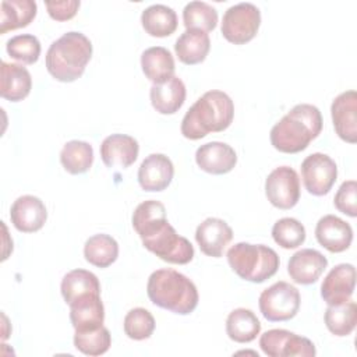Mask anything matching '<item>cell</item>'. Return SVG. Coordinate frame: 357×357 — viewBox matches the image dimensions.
<instances>
[{
	"label": "cell",
	"instance_id": "1",
	"mask_svg": "<svg viewBox=\"0 0 357 357\" xmlns=\"http://www.w3.org/2000/svg\"><path fill=\"white\" fill-rule=\"evenodd\" d=\"M131 223L142 245L162 261L178 265L192 261V244L169 223L162 202L155 199L141 202L132 213Z\"/></svg>",
	"mask_w": 357,
	"mask_h": 357
},
{
	"label": "cell",
	"instance_id": "2",
	"mask_svg": "<svg viewBox=\"0 0 357 357\" xmlns=\"http://www.w3.org/2000/svg\"><path fill=\"white\" fill-rule=\"evenodd\" d=\"M234 117L231 98L219 89L205 92L187 110L181 120V134L188 139H201L209 132L226 130Z\"/></svg>",
	"mask_w": 357,
	"mask_h": 357
},
{
	"label": "cell",
	"instance_id": "3",
	"mask_svg": "<svg viewBox=\"0 0 357 357\" xmlns=\"http://www.w3.org/2000/svg\"><path fill=\"white\" fill-rule=\"evenodd\" d=\"M322 130V114L310 103L291 107L271 130L269 138L275 149L283 153L304 151Z\"/></svg>",
	"mask_w": 357,
	"mask_h": 357
},
{
	"label": "cell",
	"instance_id": "4",
	"mask_svg": "<svg viewBox=\"0 0 357 357\" xmlns=\"http://www.w3.org/2000/svg\"><path fill=\"white\" fill-rule=\"evenodd\" d=\"M149 300L178 315L191 314L198 305V290L191 279L176 269L163 268L151 273L146 283Z\"/></svg>",
	"mask_w": 357,
	"mask_h": 357
},
{
	"label": "cell",
	"instance_id": "5",
	"mask_svg": "<svg viewBox=\"0 0 357 357\" xmlns=\"http://www.w3.org/2000/svg\"><path fill=\"white\" fill-rule=\"evenodd\" d=\"M92 57V42L82 32L70 31L56 39L46 52L47 73L60 82L79 78Z\"/></svg>",
	"mask_w": 357,
	"mask_h": 357
},
{
	"label": "cell",
	"instance_id": "6",
	"mask_svg": "<svg viewBox=\"0 0 357 357\" xmlns=\"http://www.w3.org/2000/svg\"><path fill=\"white\" fill-rule=\"evenodd\" d=\"M233 272L241 279L252 283H262L272 278L279 269V255L264 244H250L245 241L231 245L226 254Z\"/></svg>",
	"mask_w": 357,
	"mask_h": 357
},
{
	"label": "cell",
	"instance_id": "7",
	"mask_svg": "<svg viewBox=\"0 0 357 357\" xmlns=\"http://www.w3.org/2000/svg\"><path fill=\"white\" fill-rule=\"evenodd\" d=\"M300 291L293 284L279 280L265 289L258 298L262 317L271 322L294 318L300 310Z\"/></svg>",
	"mask_w": 357,
	"mask_h": 357
},
{
	"label": "cell",
	"instance_id": "8",
	"mask_svg": "<svg viewBox=\"0 0 357 357\" xmlns=\"http://www.w3.org/2000/svg\"><path fill=\"white\" fill-rule=\"evenodd\" d=\"M261 25V11L252 3H238L229 7L222 20V35L234 45L250 42Z\"/></svg>",
	"mask_w": 357,
	"mask_h": 357
},
{
	"label": "cell",
	"instance_id": "9",
	"mask_svg": "<svg viewBox=\"0 0 357 357\" xmlns=\"http://www.w3.org/2000/svg\"><path fill=\"white\" fill-rule=\"evenodd\" d=\"M259 347L269 357H314L317 354L314 343L304 336L287 329H269L259 337Z\"/></svg>",
	"mask_w": 357,
	"mask_h": 357
},
{
	"label": "cell",
	"instance_id": "10",
	"mask_svg": "<svg viewBox=\"0 0 357 357\" xmlns=\"http://www.w3.org/2000/svg\"><path fill=\"white\" fill-rule=\"evenodd\" d=\"M301 177L310 194L322 197L332 190L337 177V166L326 153L315 152L303 160Z\"/></svg>",
	"mask_w": 357,
	"mask_h": 357
},
{
	"label": "cell",
	"instance_id": "11",
	"mask_svg": "<svg viewBox=\"0 0 357 357\" xmlns=\"http://www.w3.org/2000/svg\"><path fill=\"white\" fill-rule=\"evenodd\" d=\"M265 195L268 201L279 209H290L300 199V178L290 166L273 169L265 180Z\"/></svg>",
	"mask_w": 357,
	"mask_h": 357
},
{
	"label": "cell",
	"instance_id": "12",
	"mask_svg": "<svg viewBox=\"0 0 357 357\" xmlns=\"http://www.w3.org/2000/svg\"><path fill=\"white\" fill-rule=\"evenodd\" d=\"M331 116L336 134L349 144L357 141V93L354 89L342 92L331 105Z\"/></svg>",
	"mask_w": 357,
	"mask_h": 357
},
{
	"label": "cell",
	"instance_id": "13",
	"mask_svg": "<svg viewBox=\"0 0 357 357\" xmlns=\"http://www.w3.org/2000/svg\"><path fill=\"white\" fill-rule=\"evenodd\" d=\"M13 226L22 233H33L43 227L47 219V211L43 201L35 195L18 197L10 208Z\"/></svg>",
	"mask_w": 357,
	"mask_h": 357
},
{
	"label": "cell",
	"instance_id": "14",
	"mask_svg": "<svg viewBox=\"0 0 357 357\" xmlns=\"http://www.w3.org/2000/svg\"><path fill=\"white\" fill-rule=\"evenodd\" d=\"M174 176V166L170 158L163 153L148 155L138 167V183L144 191L156 192L166 190Z\"/></svg>",
	"mask_w": 357,
	"mask_h": 357
},
{
	"label": "cell",
	"instance_id": "15",
	"mask_svg": "<svg viewBox=\"0 0 357 357\" xmlns=\"http://www.w3.org/2000/svg\"><path fill=\"white\" fill-rule=\"evenodd\" d=\"M356 287V268L339 264L332 268L321 284V297L328 305L340 304L351 298Z\"/></svg>",
	"mask_w": 357,
	"mask_h": 357
},
{
	"label": "cell",
	"instance_id": "16",
	"mask_svg": "<svg viewBox=\"0 0 357 357\" xmlns=\"http://www.w3.org/2000/svg\"><path fill=\"white\" fill-rule=\"evenodd\" d=\"M328 266L326 257L314 248H303L294 252L287 264V273L294 283H315Z\"/></svg>",
	"mask_w": 357,
	"mask_h": 357
},
{
	"label": "cell",
	"instance_id": "17",
	"mask_svg": "<svg viewBox=\"0 0 357 357\" xmlns=\"http://www.w3.org/2000/svg\"><path fill=\"white\" fill-rule=\"evenodd\" d=\"M233 238L231 227L219 218H206L195 230V240L199 250L213 258H220L226 245Z\"/></svg>",
	"mask_w": 357,
	"mask_h": 357
},
{
	"label": "cell",
	"instance_id": "18",
	"mask_svg": "<svg viewBox=\"0 0 357 357\" xmlns=\"http://www.w3.org/2000/svg\"><path fill=\"white\" fill-rule=\"evenodd\" d=\"M138 152V141L127 134H112L100 144V158L109 169H127L137 160Z\"/></svg>",
	"mask_w": 357,
	"mask_h": 357
},
{
	"label": "cell",
	"instance_id": "19",
	"mask_svg": "<svg viewBox=\"0 0 357 357\" xmlns=\"http://www.w3.org/2000/svg\"><path fill=\"white\" fill-rule=\"evenodd\" d=\"M195 162L201 170L209 174H226L234 169L237 153L229 144L212 141L197 149Z\"/></svg>",
	"mask_w": 357,
	"mask_h": 357
},
{
	"label": "cell",
	"instance_id": "20",
	"mask_svg": "<svg viewBox=\"0 0 357 357\" xmlns=\"http://www.w3.org/2000/svg\"><path fill=\"white\" fill-rule=\"evenodd\" d=\"M317 241L329 252H343L353 241V229L335 215L322 216L315 226Z\"/></svg>",
	"mask_w": 357,
	"mask_h": 357
},
{
	"label": "cell",
	"instance_id": "21",
	"mask_svg": "<svg viewBox=\"0 0 357 357\" xmlns=\"http://www.w3.org/2000/svg\"><path fill=\"white\" fill-rule=\"evenodd\" d=\"M70 307V321L75 331H91L103 325L105 307L100 294L91 293L75 298Z\"/></svg>",
	"mask_w": 357,
	"mask_h": 357
},
{
	"label": "cell",
	"instance_id": "22",
	"mask_svg": "<svg viewBox=\"0 0 357 357\" xmlns=\"http://www.w3.org/2000/svg\"><path fill=\"white\" fill-rule=\"evenodd\" d=\"M185 85L177 75L162 84H152L149 98L153 109L160 114H174L185 100Z\"/></svg>",
	"mask_w": 357,
	"mask_h": 357
},
{
	"label": "cell",
	"instance_id": "23",
	"mask_svg": "<svg viewBox=\"0 0 357 357\" xmlns=\"http://www.w3.org/2000/svg\"><path fill=\"white\" fill-rule=\"evenodd\" d=\"M1 84L0 95L10 102L25 99L32 88V77L29 71L17 63L1 61Z\"/></svg>",
	"mask_w": 357,
	"mask_h": 357
},
{
	"label": "cell",
	"instance_id": "24",
	"mask_svg": "<svg viewBox=\"0 0 357 357\" xmlns=\"http://www.w3.org/2000/svg\"><path fill=\"white\" fill-rule=\"evenodd\" d=\"M211 50L209 35L201 29H185L176 40L174 52L184 64L202 63Z\"/></svg>",
	"mask_w": 357,
	"mask_h": 357
},
{
	"label": "cell",
	"instance_id": "25",
	"mask_svg": "<svg viewBox=\"0 0 357 357\" xmlns=\"http://www.w3.org/2000/svg\"><path fill=\"white\" fill-rule=\"evenodd\" d=\"M141 68L145 77L153 84H162L174 75V59L163 46H152L141 54Z\"/></svg>",
	"mask_w": 357,
	"mask_h": 357
},
{
	"label": "cell",
	"instance_id": "26",
	"mask_svg": "<svg viewBox=\"0 0 357 357\" xmlns=\"http://www.w3.org/2000/svg\"><path fill=\"white\" fill-rule=\"evenodd\" d=\"M33 0H3L0 4V33L28 26L36 17Z\"/></svg>",
	"mask_w": 357,
	"mask_h": 357
},
{
	"label": "cell",
	"instance_id": "27",
	"mask_svg": "<svg viewBox=\"0 0 357 357\" xmlns=\"http://www.w3.org/2000/svg\"><path fill=\"white\" fill-rule=\"evenodd\" d=\"M141 24L151 36L165 38L177 29V14L166 4H152L142 11Z\"/></svg>",
	"mask_w": 357,
	"mask_h": 357
},
{
	"label": "cell",
	"instance_id": "28",
	"mask_svg": "<svg viewBox=\"0 0 357 357\" xmlns=\"http://www.w3.org/2000/svg\"><path fill=\"white\" fill-rule=\"evenodd\" d=\"M261 332V322L248 308L233 310L226 319V333L237 343H250Z\"/></svg>",
	"mask_w": 357,
	"mask_h": 357
},
{
	"label": "cell",
	"instance_id": "29",
	"mask_svg": "<svg viewBox=\"0 0 357 357\" xmlns=\"http://www.w3.org/2000/svg\"><path fill=\"white\" fill-rule=\"evenodd\" d=\"M60 290L66 304H71L81 296L100 294V283L95 273L86 269H73L63 276Z\"/></svg>",
	"mask_w": 357,
	"mask_h": 357
},
{
	"label": "cell",
	"instance_id": "30",
	"mask_svg": "<svg viewBox=\"0 0 357 357\" xmlns=\"http://www.w3.org/2000/svg\"><path fill=\"white\" fill-rule=\"evenodd\" d=\"M84 257L93 266L107 268L119 257V244L109 234H93L84 244Z\"/></svg>",
	"mask_w": 357,
	"mask_h": 357
},
{
	"label": "cell",
	"instance_id": "31",
	"mask_svg": "<svg viewBox=\"0 0 357 357\" xmlns=\"http://www.w3.org/2000/svg\"><path fill=\"white\" fill-rule=\"evenodd\" d=\"M328 331L335 336L350 335L357 325V305L353 300L328 305L324 315Z\"/></svg>",
	"mask_w": 357,
	"mask_h": 357
},
{
	"label": "cell",
	"instance_id": "32",
	"mask_svg": "<svg viewBox=\"0 0 357 357\" xmlns=\"http://www.w3.org/2000/svg\"><path fill=\"white\" fill-rule=\"evenodd\" d=\"M60 162L70 174L85 173L93 163V148L86 141L71 139L64 144L60 152Z\"/></svg>",
	"mask_w": 357,
	"mask_h": 357
},
{
	"label": "cell",
	"instance_id": "33",
	"mask_svg": "<svg viewBox=\"0 0 357 357\" xmlns=\"http://www.w3.org/2000/svg\"><path fill=\"white\" fill-rule=\"evenodd\" d=\"M183 24L187 29L213 31L218 24V11L205 1H190L183 8Z\"/></svg>",
	"mask_w": 357,
	"mask_h": 357
},
{
	"label": "cell",
	"instance_id": "34",
	"mask_svg": "<svg viewBox=\"0 0 357 357\" xmlns=\"http://www.w3.org/2000/svg\"><path fill=\"white\" fill-rule=\"evenodd\" d=\"M112 344V336L103 325L91 331H75L74 346L78 351L86 356H102Z\"/></svg>",
	"mask_w": 357,
	"mask_h": 357
},
{
	"label": "cell",
	"instance_id": "35",
	"mask_svg": "<svg viewBox=\"0 0 357 357\" xmlns=\"http://www.w3.org/2000/svg\"><path fill=\"white\" fill-rule=\"evenodd\" d=\"M272 237L282 248H297L305 241V227L294 218H282L275 222Z\"/></svg>",
	"mask_w": 357,
	"mask_h": 357
},
{
	"label": "cell",
	"instance_id": "36",
	"mask_svg": "<svg viewBox=\"0 0 357 357\" xmlns=\"http://www.w3.org/2000/svg\"><path fill=\"white\" fill-rule=\"evenodd\" d=\"M123 328L130 339L145 340L149 339L155 331V318L146 308L135 307L126 314Z\"/></svg>",
	"mask_w": 357,
	"mask_h": 357
},
{
	"label": "cell",
	"instance_id": "37",
	"mask_svg": "<svg viewBox=\"0 0 357 357\" xmlns=\"http://www.w3.org/2000/svg\"><path fill=\"white\" fill-rule=\"evenodd\" d=\"M10 57L24 64H33L40 56V42L35 35L22 33L10 38L6 43Z\"/></svg>",
	"mask_w": 357,
	"mask_h": 357
},
{
	"label": "cell",
	"instance_id": "38",
	"mask_svg": "<svg viewBox=\"0 0 357 357\" xmlns=\"http://www.w3.org/2000/svg\"><path fill=\"white\" fill-rule=\"evenodd\" d=\"M356 192H357V183L354 180H347V181H343L339 187V190L336 191L335 194V198H333V204H335V208L350 216V218H356L357 216V197H356Z\"/></svg>",
	"mask_w": 357,
	"mask_h": 357
},
{
	"label": "cell",
	"instance_id": "39",
	"mask_svg": "<svg viewBox=\"0 0 357 357\" xmlns=\"http://www.w3.org/2000/svg\"><path fill=\"white\" fill-rule=\"evenodd\" d=\"M79 4V0H61L45 3L49 15L56 21H67L73 18L78 11Z\"/></svg>",
	"mask_w": 357,
	"mask_h": 357
}]
</instances>
